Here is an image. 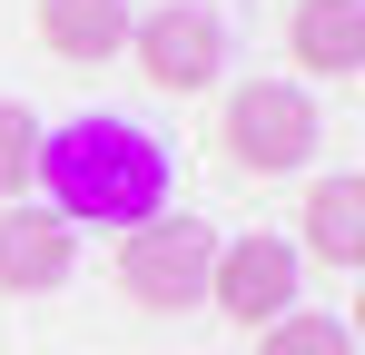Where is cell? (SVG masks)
I'll use <instances>...</instances> for the list:
<instances>
[{
	"mask_svg": "<svg viewBox=\"0 0 365 355\" xmlns=\"http://www.w3.org/2000/svg\"><path fill=\"white\" fill-rule=\"evenodd\" d=\"M50 178V207H60L69 227L89 217V227H148V217H168V138H148L138 118L99 109V118H69V128H40V168Z\"/></svg>",
	"mask_w": 365,
	"mask_h": 355,
	"instance_id": "obj_1",
	"label": "cell"
},
{
	"mask_svg": "<svg viewBox=\"0 0 365 355\" xmlns=\"http://www.w3.org/2000/svg\"><path fill=\"white\" fill-rule=\"evenodd\" d=\"M217 138H227V168L247 178H287L316 158V99H306L297 79H247V89H227V109H217Z\"/></svg>",
	"mask_w": 365,
	"mask_h": 355,
	"instance_id": "obj_2",
	"label": "cell"
},
{
	"mask_svg": "<svg viewBox=\"0 0 365 355\" xmlns=\"http://www.w3.org/2000/svg\"><path fill=\"white\" fill-rule=\"evenodd\" d=\"M207 267H217V227H207V217H148V227L119 237V287L138 296L148 316L207 306Z\"/></svg>",
	"mask_w": 365,
	"mask_h": 355,
	"instance_id": "obj_3",
	"label": "cell"
},
{
	"mask_svg": "<svg viewBox=\"0 0 365 355\" xmlns=\"http://www.w3.org/2000/svg\"><path fill=\"white\" fill-rule=\"evenodd\" d=\"M128 50L148 69V89L197 99V89H217V69H227V20H217L207 0H158L148 20H128Z\"/></svg>",
	"mask_w": 365,
	"mask_h": 355,
	"instance_id": "obj_4",
	"label": "cell"
},
{
	"mask_svg": "<svg viewBox=\"0 0 365 355\" xmlns=\"http://www.w3.org/2000/svg\"><path fill=\"white\" fill-rule=\"evenodd\" d=\"M207 306H217V316H237V326H277V316L297 306V247H287V237H267V227L217 237Z\"/></svg>",
	"mask_w": 365,
	"mask_h": 355,
	"instance_id": "obj_5",
	"label": "cell"
},
{
	"mask_svg": "<svg viewBox=\"0 0 365 355\" xmlns=\"http://www.w3.org/2000/svg\"><path fill=\"white\" fill-rule=\"evenodd\" d=\"M79 267V227L60 207H10L0 217V296H60Z\"/></svg>",
	"mask_w": 365,
	"mask_h": 355,
	"instance_id": "obj_6",
	"label": "cell"
},
{
	"mask_svg": "<svg viewBox=\"0 0 365 355\" xmlns=\"http://www.w3.org/2000/svg\"><path fill=\"white\" fill-rule=\"evenodd\" d=\"M287 50H297V69H316V79H356L365 69V0H297Z\"/></svg>",
	"mask_w": 365,
	"mask_h": 355,
	"instance_id": "obj_7",
	"label": "cell"
},
{
	"mask_svg": "<svg viewBox=\"0 0 365 355\" xmlns=\"http://www.w3.org/2000/svg\"><path fill=\"white\" fill-rule=\"evenodd\" d=\"M128 20H138L128 0H40V50L79 59V69H89V59H119L128 50Z\"/></svg>",
	"mask_w": 365,
	"mask_h": 355,
	"instance_id": "obj_8",
	"label": "cell"
},
{
	"mask_svg": "<svg viewBox=\"0 0 365 355\" xmlns=\"http://www.w3.org/2000/svg\"><path fill=\"white\" fill-rule=\"evenodd\" d=\"M297 217H306V247H316L326 267H365V178H356V168L316 178Z\"/></svg>",
	"mask_w": 365,
	"mask_h": 355,
	"instance_id": "obj_9",
	"label": "cell"
},
{
	"mask_svg": "<svg viewBox=\"0 0 365 355\" xmlns=\"http://www.w3.org/2000/svg\"><path fill=\"white\" fill-rule=\"evenodd\" d=\"M257 355H356V326L316 316V306H287L277 326H257Z\"/></svg>",
	"mask_w": 365,
	"mask_h": 355,
	"instance_id": "obj_10",
	"label": "cell"
},
{
	"mask_svg": "<svg viewBox=\"0 0 365 355\" xmlns=\"http://www.w3.org/2000/svg\"><path fill=\"white\" fill-rule=\"evenodd\" d=\"M30 168H40V118L20 109V99H0V207H20Z\"/></svg>",
	"mask_w": 365,
	"mask_h": 355,
	"instance_id": "obj_11",
	"label": "cell"
}]
</instances>
